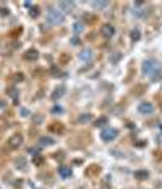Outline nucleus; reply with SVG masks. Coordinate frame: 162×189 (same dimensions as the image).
<instances>
[{
    "instance_id": "f8f14e48",
    "label": "nucleus",
    "mask_w": 162,
    "mask_h": 189,
    "mask_svg": "<svg viewBox=\"0 0 162 189\" xmlns=\"http://www.w3.org/2000/svg\"><path fill=\"white\" fill-rule=\"evenodd\" d=\"M96 173H99V167H97V165H91L88 170H86V175L88 176H93V175H96Z\"/></svg>"
},
{
    "instance_id": "b1692460",
    "label": "nucleus",
    "mask_w": 162,
    "mask_h": 189,
    "mask_svg": "<svg viewBox=\"0 0 162 189\" xmlns=\"http://www.w3.org/2000/svg\"><path fill=\"white\" fill-rule=\"evenodd\" d=\"M8 94L11 95V97H16V95H18V91H16V89H11V91H8Z\"/></svg>"
},
{
    "instance_id": "423d86ee",
    "label": "nucleus",
    "mask_w": 162,
    "mask_h": 189,
    "mask_svg": "<svg viewBox=\"0 0 162 189\" xmlns=\"http://www.w3.org/2000/svg\"><path fill=\"white\" fill-rule=\"evenodd\" d=\"M21 144H23V136L21 134H13L8 139V147H11V149H16V147L21 146Z\"/></svg>"
},
{
    "instance_id": "ddd939ff",
    "label": "nucleus",
    "mask_w": 162,
    "mask_h": 189,
    "mask_svg": "<svg viewBox=\"0 0 162 189\" xmlns=\"http://www.w3.org/2000/svg\"><path fill=\"white\" fill-rule=\"evenodd\" d=\"M58 7H60L62 10H72L75 7V3L73 2H60L58 3Z\"/></svg>"
},
{
    "instance_id": "393cba45",
    "label": "nucleus",
    "mask_w": 162,
    "mask_h": 189,
    "mask_svg": "<svg viewBox=\"0 0 162 189\" xmlns=\"http://www.w3.org/2000/svg\"><path fill=\"white\" fill-rule=\"evenodd\" d=\"M15 76H16V78H15L16 81H23V74H21V73H19V74H15Z\"/></svg>"
},
{
    "instance_id": "20e7f679",
    "label": "nucleus",
    "mask_w": 162,
    "mask_h": 189,
    "mask_svg": "<svg viewBox=\"0 0 162 189\" xmlns=\"http://www.w3.org/2000/svg\"><path fill=\"white\" fill-rule=\"evenodd\" d=\"M138 112H140L141 115H149L154 112V105L151 102H141L140 105H138Z\"/></svg>"
},
{
    "instance_id": "9d476101",
    "label": "nucleus",
    "mask_w": 162,
    "mask_h": 189,
    "mask_svg": "<svg viewBox=\"0 0 162 189\" xmlns=\"http://www.w3.org/2000/svg\"><path fill=\"white\" fill-rule=\"evenodd\" d=\"M135 178L140 179V181L148 179V178H149V171H146V170H138V171H135Z\"/></svg>"
},
{
    "instance_id": "a211bd4d",
    "label": "nucleus",
    "mask_w": 162,
    "mask_h": 189,
    "mask_svg": "<svg viewBox=\"0 0 162 189\" xmlns=\"http://www.w3.org/2000/svg\"><path fill=\"white\" fill-rule=\"evenodd\" d=\"M89 120H91V115L89 113H83L80 118H78V121H80V123H88Z\"/></svg>"
},
{
    "instance_id": "6e6552de",
    "label": "nucleus",
    "mask_w": 162,
    "mask_h": 189,
    "mask_svg": "<svg viewBox=\"0 0 162 189\" xmlns=\"http://www.w3.org/2000/svg\"><path fill=\"white\" fill-rule=\"evenodd\" d=\"M39 57V52L36 49H29L25 52V60H29V62H33V60H37Z\"/></svg>"
},
{
    "instance_id": "4468645a",
    "label": "nucleus",
    "mask_w": 162,
    "mask_h": 189,
    "mask_svg": "<svg viewBox=\"0 0 162 189\" xmlns=\"http://www.w3.org/2000/svg\"><path fill=\"white\" fill-rule=\"evenodd\" d=\"M41 144L42 146H54L55 141L52 138H41Z\"/></svg>"
},
{
    "instance_id": "aec40b11",
    "label": "nucleus",
    "mask_w": 162,
    "mask_h": 189,
    "mask_svg": "<svg viewBox=\"0 0 162 189\" xmlns=\"http://www.w3.org/2000/svg\"><path fill=\"white\" fill-rule=\"evenodd\" d=\"M73 29L76 31V33H80V31H83V29H84V25H83V23H75Z\"/></svg>"
},
{
    "instance_id": "6ab92c4d",
    "label": "nucleus",
    "mask_w": 162,
    "mask_h": 189,
    "mask_svg": "<svg viewBox=\"0 0 162 189\" xmlns=\"http://www.w3.org/2000/svg\"><path fill=\"white\" fill-rule=\"evenodd\" d=\"M105 124H107V118H105V116H102V118H99V120L96 121V126H97V128L105 126Z\"/></svg>"
},
{
    "instance_id": "f257e3e1",
    "label": "nucleus",
    "mask_w": 162,
    "mask_h": 189,
    "mask_svg": "<svg viewBox=\"0 0 162 189\" xmlns=\"http://www.w3.org/2000/svg\"><path fill=\"white\" fill-rule=\"evenodd\" d=\"M46 19H47V23H49V25L57 26V25H62V23L65 21V15L62 13V10L50 8L49 11H47V15H46Z\"/></svg>"
},
{
    "instance_id": "5701e85b",
    "label": "nucleus",
    "mask_w": 162,
    "mask_h": 189,
    "mask_svg": "<svg viewBox=\"0 0 162 189\" xmlns=\"http://www.w3.org/2000/svg\"><path fill=\"white\" fill-rule=\"evenodd\" d=\"M62 112H63L62 107H54L52 108V113H62Z\"/></svg>"
},
{
    "instance_id": "dca6fc26",
    "label": "nucleus",
    "mask_w": 162,
    "mask_h": 189,
    "mask_svg": "<svg viewBox=\"0 0 162 189\" xmlns=\"http://www.w3.org/2000/svg\"><path fill=\"white\" fill-rule=\"evenodd\" d=\"M50 131H57V132H63V126L60 123H54V124H50Z\"/></svg>"
},
{
    "instance_id": "0eeeda50",
    "label": "nucleus",
    "mask_w": 162,
    "mask_h": 189,
    "mask_svg": "<svg viewBox=\"0 0 162 189\" xmlns=\"http://www.w3.org/2000/svg\"><path fill=\"white\" fill-rule=\"evenodd\" d=\"M93 50L91 49H84L80 52V60H83V62H91V58H93Z\"/></svg>"
},
{
    "instance_id": "4be33fe9",
    "label": "nucleus",
    "mask_w": 162,
    "mask_h": 189,
    "mask_svg": "<svg viewBox=\"0 0 162 189\" xmlns=\"http://www.w3.org/2000/svg\"><path fill=\"white\" fill-rule=\"evenodd\" d=\"M19 113H21V116H29V110H28V108H25V107H23L21 110H19Z\"/></svg>"
},
{
    "instance_id": "f3484780",
    "label": "nucleus",
    "mask_w": 162,
    "mask_h": 189,
    "mask_svg": "<svg viewBox=\"0 0 162 189\" xmlns=\"http://www.w3.org/2000/svg\"><path fill=\"white\" fill-rule=\"evenodd\" d=\"M91 5H93L94 8H105V7L109 5V2H93Z\"/></svg>"
},
{
    "instance_id": "412c9836",
    "label": "nucleus",
    "mask_w": 162,
    "mask_h": 189,
    "mask_svg": "<svg viewBox=\"0 0 162 189\" xmlns=\"http://www.w3.org/2000/svg\"><path fill=\"white\" fill-rule=\"evenodd\" d=\"M31 16H33V18H37L39 16V8H37V7H33V8H31Z\"/></svg>"
},
{
    "instance_id": "39448f33",
    "label": "nucleus",
    "mask_w": 162,
    "mask_h": 189,
    "mask_svg": "<svg viewBox=\"0 0 162 189\" xmlns=\"http://www.w3.org/2000/svg\"><path fill=\"white\" fill-rule=\"evenodd\" d=\"M101 34L104 36L105 39H110L113 34H115V28H113V25H102V28H101Z\"/></svg>"
},
{
    "instance_id": "a878e982",
    "label": "nucleus",
    "mask_w": 162,
    "mask_h": 189,
    "mask_svg": "<svg viewBox=\"0 0 162 189\" xmlns=\"http://www.w3.org/2000/svg\"><path fill=\"white\" fill-rule=\"evenodd\" d=\"M0 15H8V10H5V8H0Z\"/></svg>"
},
{
    "instance_id": "1a4fd4ad",
    "label": "nucleus",
    "mask_w": 162,
    "mask_h": 189,
    "mask_svg": "<svg viewBox=\"0 0 162 189\" xmlns=\"http://www.w3.org/2000/svg\"><path fill=\"white\" fill-rule=\"evenodd\" d=\"M58 175L62 178H70L72 176V167H58Z\"/></svg>"
},
{
    "instance_id": "2eb2a0df",
    "label": "nucleus",
    "mask_w": 162,
    "mask_h": 189,
    "mask_svg": "<svg viewBox=\"0 0 162 189\" xmlns=\"http://www.w3.org/2000/svg\"><path fill=\"white\" fill-rule=\"evenodd\" d=\"M140 37H141V31L138 29V28L133 29L131 31V41H140Z\"/></svg>"
},
{
    "instance_id": "f03ea898",
    "label": "nucleus",
    "mask_w": 162,
    "mask_h": 189,
    "mask_svg": "<svg viewBox=\"0 0 162 189\" xmlns=\"http://www.w3.org/2000/svg\"><path fill=\"white\" fill-rule=\"evenodd\" d=\"M159 71V63L156 62V60H146V62L143 63V73L144 74H149L152 76L154 73H157Z\"/></svg>"
},
{
    "instance_id": "9b49d317",
    "label": "nucleus",
    "mask_w": 162,
    "mask_h": 189,
    "mask_svg": "<svg viewBox=\"0 0 162 189\" xmlns=\"http://www.w3.org/2000/svg\"><path fill=\"white\" fill-rule=\"evenodd\" d=\"M63 94H65V87H57V89H55V91L52 92V100L60 99Z\"/></svg>"
},
{
    "instance_id": "7ed1b4c3",
    "label": "nucleus",
    "mask_w": 162,
    "mask_h": 189,
    "mask_svg": "<svg viewBox=\"0 0 162 189\" xmlns=\"http://www.w3.org/2000/svg\"><path fill=\"white\" fill-rule=\"evenodd\" d=\"M117 136H118V131L115 129V128H107V126H105L104 129H102V132H101V139L105 141V142L113 141Z\"/></svg>"
},
{
    "instance_id": "bb28decb",
    "label": "nucleus",
    "mask_w": 162,
    "mask_h": 189,
    "mask_svg": "<svg viewBox=\"0 0 162 189\" xmlns=\"http://www.w3.org/2000/svg\"><path fill=\"white\" fill-rule=\"evenodd\" d=\"M161 110H162V103H161Z\"/></svg>"
}]
</instances>
